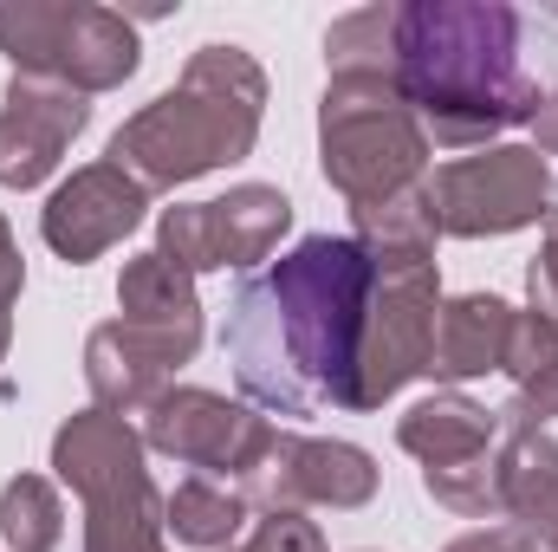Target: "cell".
I'll return each instance as SVG.
<instances>
[{
    "instance_id": "e0dca14e",
    "label": "cell",
    "mask_w": 558,
    "mask_h": 552,
    "mask_svg": "<svg viewBox=\"0 0 558 552\" xmlns=\"http://www.w3.org/2000/svg\"><path fill=\"white\" fill-rule=\"evenodd\" d=\"M494 468H500V520L539 547L558 527V442L546 429H507Z\"/></svg>"
},
{
    "instance_id": "603a6c76",
    "label": "cell",
    "mask_w": 558,
    "mask_h": 552,
    "mask_svg": "<svg viewBox=\"0 0 558 552\" xmlns=\"http://www.w3.org/2000/svg\"><path fill=\"white\" fill-rule=\"evenodd\" d=\"M0 540L7 552H52L65 540V507L46 475H13L0 488Z\"/></svg>"
},
{
    "instance_id": "30bf717a",
    "label": "cell",
    "mask_w": 558,
    "mask_h": 552,
    "mask_svg": "<svg viewBox=\"0 0 558 552\" xmlns=\"http://www.w3.org/2000/svg\"><path fill=\"white\" fill-rule=\"evenodd\" d=\"M143 215H149V189H143L131 169H118V163L105 156V163L72 169V176L46 195L39 235H46V248H52L65 267H85V261L111 254L118 241H131L143 228Z\"/></svg>"
},
{
    "instance_id": "4dcf8cb0",
    "label": "cell",
    "mask_w": 558,
    "mask_h": 552,
    "mask_svg": "<svg viewBox=\"0 0 558 552\" xmlns=\"http://www.w3.org/2000/svg\"><path fill=\"white\" fill-rule=\"evenodd\" d=\"M7 345H13V319H0V364H7Z\"/></svg>"
},
{
    "instance_id": "7c38bea8",
    "label": "cell",
    "mask_w": 558,
    "mask_h": 552,
    "mask_svg": "<svg viewBox=\"0 0 558 552\" xmlns=\"http://www.w3.org/2000/svg\"><path fill=\"white\" fill-rule=\"evenodd\" d=\"M118 312H124L118 325H131L169 371H182L202 351V299H195V279L182 274V267H169L156 248L137 254V261H124Z\"/></svg>"
},
{
    "instance_id": "6da1fadb",
    "label": "cell",
    "mask_w": 558,
    "mask_h": 552,
    "mask_svg": "<svg viewBox=\"0 0 558 552\" xmlns=\"http://www.w3.org/2000/svg\"><path fill=\"white\" fill-rule=\"evenodd\" d=\"M371 292H377V261L351 235H312L292 254H279L228 305L221 345L234 358L241 391L274 416H351Z\"/></svg>"
},
{
    "instance_id": "8fae6325",
    "label": "cell",
    "mask_w": 558,
    "mask_h": 552,
    "mask_svg": "<svg viewBox=\"0 0 558 552\" xmlns=\"http://www.w3.org/2000/svg\"><path fill=\"white\" fill-rule=\"evenodd\" d=\"M92 124V98L59 85V79H26L13 72L7 98H0V189H39L65 149L85 137Z\"/></svg>"
},
{
    "instance_id": "3957f363",
    "label": "cell",
    "mask_w": 558,
    "mask_h": 552,
    "mask_svg": "<svg viewBox=\"0 0 558 552\" xmlns=\"http://www.w3.org/2000/svg\"><path fill=\"white\" fill-rule=\"evenodd\" d=\"M267 118V72L247 46H202L189 52L182 79L149 98L137 118L118 124L111 163L131 169L143 189H182L195 176H215L241 156H254Z\"/></svg>"
},
{
    "instance_id": "7a4b0ae2",
    "label": "cell",
    "mask_w": 558,
    "mask_h": 552,
    "mask_svg": "<svg viewBox=\"0 0 558 552\" xmlns=\"http://www.w3.org/2000/svg\"><path fill=\"white\" fill-rule=\"evenodd\" d=\"M397 92L422 137L441 149H487V137L533 124L539 85L520 65V13L500 0H410L397 7Z\"/></svg>"
},
{
    "instance_id": "52a82bcc",
    "label": "cell",
    "mask_w": 558,
    "mask_h": 552,
    "mask_svg": "<svg viewBox=\"0 0 558 552\" xmlns=\"http://www.w3.org/2000/svg\"><path fill=\"white\" fill-rule=\"evenodd\" d=\"M435 312H441L435 261H422V267H377V292H371V312H364V345H357L351 416L384 410L403 384H416L428 371Z\"/></svg>"
},
{
    "instance_id": "4fadbf2b",
    "label": "cell",
    "mask_w": 558,
    "mask_h": 552,
    "mask_svg": "<svg viewBox=\"0 0 558 552\" xmlns=\"http://www.w3.org/2000/svg\"><path fill=\"white\" fill-rule=\"evenodd\" d=\"M143 429L131 416H111V410H78L59 422V435H52V475L78 494V501H92V494H111V488H124V481H137L149 475L143 468Z\"/></svg>"
},
{
    "instance_id": "44dd1931",
    "label": "cell",
    "mask_w": 558,
    "mask_h": 552,
    "mask_svg": "<svg viewBox=\"0 0 558 552\" xmlns=\"http://www.w3.org/2000/svg\"><path fill=\"white\" fill-rule=\"evenodd\" d=\"M162 514H169V533L195 552H228L241 540V527L254 520V507L241 501V488L208 481V475L175 481V494H162Z\"/></svg>"
},
{
    "instance_id": "f1b7e54d",
    "label": "cell",
    "mask_w": 558,
    "mask_h": 552,
    "mask_svg": "<svg viewBox=\"0 0 558 552\" xmlns=\"http://www.w3.org/2000/svg\"><path fill=\"white\" fill-rule=\"evenodd\" d=\"M441 552H539L520 527H481V533H461V540H448Z\"/></svg>"
},
{
    "instance_id": "9a60e30c",
    "label": "cell",
    "mask_w": 558,
    "mask_h": 552,
    "mask_svg": "<svg viewBox=\"0 0 558 552\" xmlns=\"http://www.w3.org/2000/svg\"><path fill=\"white\" fill-rule=\"evenodd\" d=\"M137 65H143L137 26L118 7L72 0V26H65V46H59V85L98 98V92H118Z\"/></svg>"
},
{
    "instance_id": "d6a6232c",
    "label": "cell",
    "mask_w": 558,
    "mask_h": 552,
    "mask_svg": "<svg viewBox=\"0 0 558 552\" xmlns=\"http://www.w3.org/2000/svg\"><path fill=\"white\" fill-rule=\"evenodd\" d=\"M228 552H241V547H228Z\"/></svg>"
},
{
    "instance_id": "d6986e66",
    "label": "cell",
    "mask_w": 558,
    "mask_h": 552,
    "mask_svg": "<svg viewBox=\"0 0 558 552\" xmlns=\"http://www.w3.org/2000/svg\"><path fill=\"white\" fill-rule=\"evenodd\" d=\"M351 241H357L377 267H422V261H435L441 221H435V195H428V182L403 189V195H390V202L351 208Z\"/></svg>"
},
{
    "instance_id": "9c48e42d",
    "label": "cell",
    "mask_w": 558,
    "mask_h": 552,
    "mask_svg": "<svg viewBox=\"0 0 558 552\" xmlns=\"http://www.w3.org/2000/svg\"><path fill=\"white\" fill-rule=\"evenodd\" d=\"M241 501L254 514H305V507H371L377 501V461L371 448L357 442H338V435H292L274 429V448L260 455V468L241 481Z\"/></svg>"
},
{
    "instance_id": "f546056e",
    "label": "cell",
    "mask_w": 558,
    "mask_h": 552,
    "mask_svg": "<svg viewBox=\"0 0 558 552\" xmlns=\"http://www.w3.org/2000/svg\"><path fill=\"white\" fill-rule=\"evenodd\" d=\"M533 149L539 156H558V92L539 98V111H533Z\"/></svg>"
},
{
    "instance_id": "484cf974",
    "label": "cell",
    "mask_w": 558,
    "mask_h": 552,
    "mask_svg": "<svg viewBox=\"0 0 558 552\" xmlns=\"http://www.w3.org/2000/svg\"><path fill=\"white\" fill-rule=\"evenodd\" d=\"M558 416V364H546L533 384H520L500 410V429H546Z\"/></svg>"
},
{
    "instance_id": "4316f807",
    "label": "cell",
    "mask_w": 558,
    "mask_h": 552,
    "mask_svg": "<svg viewBox=\"0 0 558 552\" xmlns=\"http://www.w3.org/2000/svg\"><path fill=\"white\" fill-rule=\"evenodd\" d=\"M526 292H533V312L558 325V208H553V221H546V241H539L533 267H526Z\"/></svg>"
},
{
    "instance_id": "5b68a950",
    "label": "cell",
    "mask_w": 558,
    "mask_h": 552,
    "mask_svg": "<svg viewBox=\"0 0 558 552\" xmlns=\"http://www.w3.org/2000/svg\"><path fill=\"white\" fill-rule=\"evenodd\" d=\"M428 195H435L441 235L454 241L520 235L533 221H553L558 208V182L533 143H487L481 156H454L435 169Z\"/></svg>"
},
{
    "instance_id": "8992f818",
    "label": "cell",
    "mask_w": 558,
    "mask_h": 552,
    "mask_svg": "<svg viewBox=\"0 0 558 552\" xmlns=\"http://www.w3.org/2000/svg\"><path fill=\"white\" fill-rule=\"evenodd\" d=\"M292 228V202L274 182H241L215 202H175L156 215V254L182 274H221V267H260Z\"/></svg>"
},
{
    "instance_id": "2e32d148",
    "label": "cell",
    "mask_w": 558,
    "mask_h": 552,
    "mask_svg": "<svg viewBox=\"0 0 558 552\" xmlns=\"http://www.w3.org/2000/svg\"><path fill=\"white\" fill-rule=\"evenodd\" d=\"M397 442L416 455L422 468H454V461H481L500 442V410L461 397V391H435L397 416Z\"/></svg>"
},
{
    "instance_id": "ac0fdd59",
    "label": "cell",
    "mask_w": 558,
    "mask_h": 552,
    "mask_svg": "<svg viewBox=\"0 0 558 552\" xmlns=\"http://www.w3.org/2000/svg\"><path fill=\"white\" fill-rule=\"evenodd\" d=\"M169 364L143 345L131 325H98L92 338H85V384H92V397H98V410L111 416H143L162 391H169Z\"/></svg>"
},
{
    "instance_id": "ba28073f",
    "label": "cell",
    "mask_w": 558,
    "mask_h": 552,
    "mask_svg": "<svg viewBox=\"0 0 558 552\" xmlns=\"http://www.w3.org/2000/svg\"><path fill=\"white\" fill-rule=\"evenodd\" d=\"M143 448L208 475V481H228L241 488L260 455L274 448V422L247 404H228L221 391H202V384H169L149 410H143Z\"/></svg>"
},
{
    "instance_id": "277c9868",
    "label": "cell",
    "mask_w": 558,
    "mask_h": 552,
    "mask_svg": "<svg viewBox=\"0 0 558 552\" xmlns=\"http://www.w3.org/2000/svg\"><path fill=\"white\" fill-rule=\"evenodd\" d=\"M318 169L325 182L351 202H390L403 189L428 182V137H422L410 98L397 92V79H331L318 98Z\"/></svg>"
},
{
    "instance_id": "d4e9b609",
    "label": "cell",
    "mask_w": 558,
    "mask_h": 552,
    "mask_svg": "<svg viewBox=\"0 0 558 552\" xmlns=\"http://www.w3.org/2000/svg\"><path fill=\"white\" fill-rule=\"evenodd\" d=\"M241 552H331V547H325L318 520L279 507V514H254V533H247V547Z\"/></svg>"
},
{
    "instance_id": "ffe728a7",
    "label": "cell",
    "mask_w": 558,
    "mask_h": 552,
    "mask_svg": "<svg viewBox=\"0 0 558 552\" xmlns=\"http://www.w3.org/2000/svg\"><path fill=\"white\" fill-rule=\"evenodd\" d=\"M162 533H169V514L149 475L85 501V552H169Z\"/></svg>"
},
{
    "instance_id": "cb8c5ba5",
    "label": "cell",
    "mask_w": 558,
    "mask_h": 552,
    "mask_svg": "<svg viewBox=\"0 0 558 552\" xmlns=\"http://www.w3.org/2000/svg\"><path fill=\"white\" fill-rule=\"evenodd\" d=\"M546 364H558V325L553 319H539L533 305H526V312L513 305V325H507V364H500V371H507L513 391H520V384H533Z\"/></svg>"
},
{
    "instance_id": "5bb4252c",
    "label": "cell",
    "mask_w": 558,
    "mask_h": 552,
    "mask_svg": "<svg viewBox=\"0 0 558 552\" xmlns=\"http://www.w3.org/2000/svg\"><path fill=\"white\" fill-rule=\"evenodd\" d=\"M507 325H513V305L494 299V292H461V299H441L435 312V345H428V371L435 384H468V377H487L507 364Z\"/></svg>"
},
{
    "instance_id": "83f0119b",
    "label": "cell",
    "mask_w": 558,
    "mask_h": 552,
    "mask_svg": "<svg viewBox=\"0 0 558 552\" xmlns=\"http://www.w3.org/2000/svg\"><path fill=\"white\" fill-rule=\"evenodd\" d=\"M20 286H26V261H20V241H13V228H7V215H0V319H13Z\"/></svg>"
},
{
    "instance_id": "7402d4cb",
    "label": "cell",
    "mask_w": 558,
    "mask_h": 552,
    "mask_svg": "<svg viewBox=\"0 0 558 552\" xmlns=\"http://www.w3.org/2000/svg\"><path fill=\"white\" fill-rule=\"evenodd\" d=\"M65 26H72V0H0V52L26 79H59Z\"/></svg>"
},
{
    "instance_id": "1f68e13d",
    "label": "cell",
    "mask_w": 558,
    "mask_h": 552,
    "mask_svg": "<svg viewBox=\"0 0 558 552\" xmlns=\"http://www.w3.org/2000/svg\"><path fill=\"white\" fill-rule=\"evenodd\" d=\"M546 547H553V552H558V527H553V533H546Z\"/></svg>"
}]
</instances>
